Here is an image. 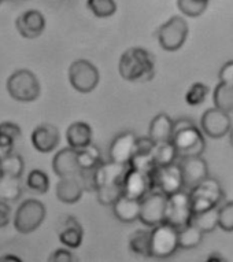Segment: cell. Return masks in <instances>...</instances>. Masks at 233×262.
<instances>
[{
    "label": "cell",
    "mask_w": 233,
    "mask_h": 262,
    "mask_svg": "<svg viewBox=\"0 0 233 262\" xmlns=\"http://www.w3.org/2000/svg\"><path fill=\"white\" fill-rule=\"evenodd\" d=\"M118 72L126 81H150L155 76V59L151 52H148L144 48H129L120 58Z\"/></svg>",
    "instance_id": "1"
},
{
    "label": "cell",
    "mask_w": 233,
    "mask_h": 262,
    "mask_svg": "<svg viewBox=\"0 0 233 262\" xmlns=\"http://www.w3.org/2000/svg\"><path fill=\"white\" fill-rule=\"evenodd\" d=\"M172 143L176 148L177 157L181 158L200 157L206 148L203 134L192 121L187 118L173 121Z\"/></svg>",
    "instance_id": "2"
},
{
    "label": "cell",
    "mask_w": 233,
    "mask_h": 262,
    "mask_svg": "<svg viewBox=\"0 0 233 262\" xmlns=\"http://www.w3.org/2000/svg\"><path fill=\"white\" fill-rule=\"evenodd\" d=\"M190 201L192 213H202V211L210 210L218 207L220 202L224 199V191L220 181L207 177L200 184L190 189Z\"/></svg>",
    "instance_id": "3"
},
{
    "label": "cell",
    "mask_w": 233,
    "mask_h": 262,
    "mask_svg": "<svg viewBox=\"0 0 233 262\" xmlns=\"http://www.w3.org/2000/svg\"><path fill=\"white\" fill-rule=\"evenodd\" d=\"M7 91L17 102H35L40 96V82L31 70L21 69L14 72L7 80Z\"/></svg>",
    "instance_id": "4"
},
{
    "label": "cell",
    "mask_w": 233,
    "mask_h": 262,
    "mask_svg": "<svg viewBox=\"0 0 233 262\" xmlns=\"http://www.w3.org/2000/svg\"><path fill=\"white\" fill-rule=\"evenodd\" d=\"M45 206L37 199H26L18 206L14 215V228L19 233H32L45 220Z\"/></svg>",
    "instance_id": "5"
},
{
    "label": "cell",
    "mask_w": 233,
    "mask_h": 262,
    "mask_svg": "<svg viewBox=\"0 0 233 262\" xmlns=\"http://www.w3.org/2000/svg\"><path fill=\"white\" fill-rule=\"evenodd\" d=\"M192 207H191L190 195L187 191H180L168 196L166 209H165V224L176 228L177 231L185 228L191 224L192 219Z\"/></svg>",
    "instance_id": "6"
},
{
    "label": "cell",
    "mask_w": 233,
    "mask_h": 262,
    "mask_svg": "<svg viewBox=\"0 0 233 262\" xmlns=\"http://www.w3.org/2000/svg\"><path fill=\"white\" fill-rule=\"evenodd\" d=\"M178 250V231L168 224H160L151 229L150 253L151 257L165 259Z\"/></svg>",
    "instance_id": "7"
},
{
    "label": "cell",
    "mask_w": 233,
    "mask_h": 262,
    "mask_svg": "<svg viewBox=\"0 0 233 262\" xmlns=\"http://www.w3.org/2000/svg\"><path fill=\"white\" fill-rule=\"evenodd\" d=\"M100 74L95 64L86 59H77L70 64L69 81L74 90L89 94L99 84Z\"/></svg>",
    "instance_id": "8"
},
{
    "label": "cell",
    "mask_w": 233,
    "mask_h": 262,
    "mask_svg": "<svg viewBox=\"0 0 233 262\" xmlns=\"http://www.w3.org/2000/svg\"><path fill=\"white\" fill-rule=\"evenodd\" d=\"M154 191H159L166 196L180 192L184 189L181 169L178 163H170L166 166H156L151 173Z\"/></svg>",
    "instance_id": "9"
},
{
    "label": "cell",
    "mask_w": 233,
    "mask_h": 262,
    "mask_svg": "<svg viewBox=\"0 0 233 262\" xmlns=\"http://www.w3.org/2000/svg\"><path fill=\"white\" fill-rule=\"evenodd\" d=\"M188 25L184 18L172 17L158 29V41L165 51H177L185 43Z\"/></svg>",
    "instance_id": "10"
},
{
    "label": "cell",
    "mask_w": 233,
    "mask_h": 262,
    "mask_svg": "<svg viewBox=\"0 0 233 262\" xmlns=\"http://www.w3.org/2000/svg\"><path fill=\"white\" fill-rule=\"evenodd\" d=\"M168 196L159 191H151L140 201V214L138 220L146 227H158L165 221V209H166Z\"/></svg>",
    "instance_id": "11"
},
{
    "label": "cell",
    "mask_w": 233,
    "mask_h": 262,
    "mask_svg": "<svg viewBox=\"0 0 233 262\" xmlns=\"http://www.w3.org/2000/svg\"><path fill=\"white\" fill-rule=\"evenodd\" d=\"M129 165H121L110 161L102 163L92 173V188L94 191L106 188H122V180L128 172Z\"/></svg>",
    "instance_id": "12"
},
{
    "label": "cell",
    "mask_w": 233,
    "mask_h": 262,
    "mask_svg": "<svg viewBox=\"0 0 233 262\" xmlns=\"http://www.w3.org/2000/svg\"><path fill=\"white\" fill-rule=\"evenodd\" d=\"M154 191L151 174L138 172L129 168L122 180V195L128 198L142 201L146 195Z\"/></svg>",
    "instance_id": "13"
},
{
    "label": "cell",
    "mask_w": 233,
    "mask_h": 262,
    "mask_svg": "<svg viewBox=\"0 0 233 262\" xmlns=\"http://www.w3.org/2000/svg\"><path fill=\"white\" fill-rule=\"evenodd\" d=\"M200 126L208 138L220 139L230 132L232 120L228 113L221 112L218 108H208L202 116Z\"/></svg>",
    "instance_id": "14"
},
{
    "label": "cell",
    "mask_w": 233,
    "mask_h": 262,
    "mask_svg": "<svg viewBox=\"0 0 233 262\" xmlns=\"http://www.w3.org/2000/svg\"><path fill=\"white\" fill-rule=\"evenodd\" d=\"M178 165H180V169H181L184 188H194V187L200 184L203 180H206L208 177L207 162L202 157L181 158V162Z\"/></svg>",
    "instance_id": "15"
},
{
    "label": "cell",
    "mask_w": 233,
    "mask_h": 262,
    "mask_svg": "<svg viewBox=\"0 0 233 262\" xmlns=\"http://www.w3.org/2000/svg\"><path fill=\"white\" fill-rule=\"evenodd\" d=\"M137 136L132 130H125L118 136L110 144V161L121 165H129L130 159L134 154V147H136Z\"/></svg>",
    "instance_id": "16"
},
{
    "label": "cell",
    "mask_w": 233,
    "mask_h": 262,
    "mask_svg": "<svg viewBox=\"0 0 233 262\" xmlns=\"http://www.w3.org/2000/svg\"><path fill=\"white\" fill-rule=\"evenodd\" d=\"M52 170L59 179L66 177H81V169L78 165L77 151L66 147L58 151L52 159Z\"/></svg>",
    "instance_id": "17"
},
{
    "label": "cell",
    "mask_w": 233,
    "mask_h": 262,
    "mask_svg": "<svg viewBox=\"0 0 233 262\" xmlns=\"http://www.w3.org/2000/svg\"><path fill=\"white\" fill-rule=\"evenodd\" d=\"M18 33L25 39H36L45 29V18L37 10H28L17 18Z\"/></svg>",
    "instance_id": "18"
},
{
    "label": "cell",
    "mask_w": 233,
    "mask_h": 262,
    "mask_svg": "<svg viewBox=\"0 0 233 262\" xmlns=\"http://www.w3.org/2000/svg\"><path fill=\"white\" fill-rule=\"evenodd\" d=\"M31 140L33 147L39 152L48 154L58 147L61 136H59V130L56 126L51 124H41L32 132Z\"/></svg>",
    "instance_id": "19"
},
{
    "label": "cell",
    "mask_w": 233,
    "mask_h": 262,
    "mask_svg": "<svg viewBox=\"0 0 233 262\" xmlns=\"http://www.w3.org/2000/svg\"><path fill=\"white\" fill-rule=\"evenodd\" d=\"M82 192H84V184H82L81 177L59 179L55 188L56 198L67 205L77 203L81 199Z\"/></svg>",
    "instance_id": "20"
},
{
    "label": "cell",
    "mask_w": 233,
    "mask_h": 262,
    "mask_svg": "<svg viewBox=\"0 0 233 262\" xmlns=\"http://www.w3.org/2000/svg\"><path fill=\"white\" fill-rule=\"evenodd\" d=\"M66 140L70 148L73 150H82L85 147L92 144V128L91 125L84 121L73 122L67 128L66 132Z\"/></svg>",
    "instance_id": "21"
},
{
    "label": "cell",
    "mask_w": 233,
    "mask_h": 262,
    "mask_svg": "<svg viewBox=\"0 0 233 262\" xmlns=\"http://www.w3.org/2000/svg\"><path fill=\"white\" fill-rule=\"evenodd\" d=\"M111 209L118 221L125 224H132L138 220V214H140V201L121 195L120 198L116 199L115 202L112 203Z\"/></svg>",
    "instance_id": "22"
},
{
    "label": "cell",
    "mask_w": 233,
    "mask_h": 262,
    "mask_svg": "<svg viewBox=\"0 0 233 262\" xmlns=\"http://www.w3.org/2000/svg\"><path fill=\"white\" fill-rule=\"evenodd\" d=\"M84 237V231H82L81 224L77 220L69 215L65 220V223L62 224L59 229V241L62 245L66 246V249H78L82 243Z\"/></svg>",
    "instance_id": "23"
},
{
    "label": "cell",
    "mask_w": 233,
    "mask_h": 262,
    "mask_svg": "<svg viewBox=\"0 0 233 262\" xmlns=\"http://www.w3.org/2000/svg\"><path fill=\"white\" fill-rule=\"evenodd\" d=\"M173 136V120L168 114L160 113L152 118L150 124V134L148 138L154 143L170 142Z\"/></svg>",
    "instance_id": "24"
},
{
    "label": "cell",
    "mask_w": 233,
    "mask_h": 262,
    "mask_svg": "<svg viewBox=\"0 0 233 262\" xmlns=\"http://www.w3.org/2000/svg\"><path fill=\"white\" fill-rule=\"evenodd\" d=\"M24 185L21 177L5 176L0 174V201L14 202L21 198Z\"/></svg>",
    "instance_id": "25"
},
{
    "label": "cell",
    "mask_w": 233,
    "mask_h": 262,
    "mask_svg": "<svg viewBox=\"0 0 233 262\" xmlns=\"http://www.w3.org/2000/svg\"><path fill=\"white\" fill-rule=\"evenodd\" d=\"M77 159L81 172H94L96 168H99L100 165L103 163L99 148L94 146V144L85 147L82 150H78Z\"/></svg>",
    "instance_id": "26"
},
{
    "label": "cell",
    "mask_w": 233,
    "mask_h": 262,
    "mask_svg": "<svg viewBox=\"0 0 233 262\" xmlns=\"http://www.w3.org/2000/svg\"><path fill=\"white\" fill-rule=\"evenodd\" d=\"M191 224L203 233L213 232L218 227V207L192 214Z\"/></svg>",
    "instance_id": "27"
},
{
    "label": "cell",
    "mask_w": 233,
    "mask_h": 262,
    "mask_svg": "<svg viewBox=\"0 0 233 262\" xmlns=\"http://www.w3.org/2000/svg\"><path fill=\"white\" fill-rule=\"evenodd\" d=\"M150 237L151 231L146 229H137L129 237V250L136 255L142 257H151L150 253Z\"/></svg>",
    "instance_id": "28"
},
{
    "label": "cell",
    "mask_w": 233,
    "mask_h": 262,
    "mask_svg": "<svg viewBox=\"0 0 233 262\" xmlns=\"http://www.w3.org/2000/svg\"><path fill=\"white\" fill-rule=\"evenodd\" d=\"M213 100L216 104V108L224 113L233 112V86L220 82L214 90Z\"/></svg>",
    "instance_id": "29"
},
{
    "label": "cell",
    "mask_w": 233,
    "mask_h": 262,
    "mask_svg": "<svg viewBox=\"0 0 233 262\" xmlns=\"http://www.w3.org/2000/svg\"><path fill=\"white\" fill-rule=\"evenodd\" d=\"M203 235L202 231H199L198 228L194 227L192 224L187 225L178 231V249L191 250L198 247L202 243Z\"/></svg>",
    "instance_id": "30"
},
{
    "label": "cell",
    "mask_w": 233,
    "mask_h": 262,
    "mask_svg": "<svg viewBox=\"0 0 233 262\" xmlns=\"http://www.w3.org/2000/svg\"><path fill=\"white\" fill-rule=\"evenodd\" d=\"M152 157H154L156 166H166V165L176 162L177 152L173 146L172 140L170 142L155 143V147L152 150Z\"/></svg>",
    "instance_id": "31"
},
{
    "label": "cell",
    "mask_w": 233,
    "mask_h": 262,
    "mask_svg": "<svg viewBox=\"0 0 233 262\" xmlns=\"http://www.w3.org/2000/svg\"><path fill=\"white\" fill-rule=\"evenodd\" d=\"M25 170V161L19 154L7 155L5 159L0 161V174L13 177H22Z\"/></svg>",
    "instance_id": "32"
},
{
    "label": "cell",
    "mask_w": 233,
    "mask_h": 262,
    "mask_svg": "<svg viewBox=\"0 0 233 262\" xmlns=\"http://www.w3.org/2000/svg\"><path fill=\"white\" fill-rule=\"evenodd\" d=\"M26 187L33 192L45 193L50 189V179H48L47 173L40 169L32 170L26 177Z\"/></svg>",
    "instance_id": "33"
},
{
    "label": "cell",
    "mask_w": 233,
    "mask_h": 262,
    "mask_svg": "<svg viewBox=\"0 0 233 262\" xmlns=\"http://www.w3.org/2000/svg\"><path fill=\"white\" fill-rule=\"evenodd\" d=\"M86 6L98 18L111 17L116 11L115 0H86Z\"/></svg>",
    "instance_id": "34"
},
{
    "label": "cell",
    "mask_w": 233,
    "mask_h": 262,
    "mask_svg": "<svg viewBox=\"0 0 233 262\" xmlns=\"http://www.w3.org/2000/svg\"><path fill=\"white\" fill-rule=\"evenodd\" d=\"M129 168L136 169L138 172L151 174L154 172V169L156 168L152 152H150V154H133L129 162Z\"/></svg>",
    "instance_id": "35"
},
{
    "label": "cell",
    "mask_w": 233,
    "mask_h": 262,
    "mask_svg": "<svg viewBox=\"0 0 233 262\" xmlns=\"http://www.w3.org/2000/svg\"><path fill=\"white\" fill-rule=\"evenodd\" d=\"M206 0H177V6L182 14L188 17H199L207 9Z\"/></svg>",
    "instance_id": "36"
},
{
    "label": "cell",
    "mask_w": 233,
    "mask_h": 262,
    "mask_svg": "<svg viewBox=\"0 0 233 262\" xmlns=\"http://www.w3.org/2000/svg\"><path fill=\"white\" fill-rule=\"evenodd\" d=\"M208 94L207 85H204L202 82H195L190 86V90L185 94V102L190 106H198V104L203 103L206 96Z\"/></svg>",
    "instance_id": "37"
},
{
    "label": "cell",
    "mask_w": 233,
    "mask_h": 262,
    "mask_svg": "<svg viewBox=\"0 0 233 262\" xmlns=\"http://www.w3.org/2000/svg\"><path fill=\"white\" fill-rule=\"evenodd\" d=\"M218 227L225 232H233V202L218 209Z\"/></svg>",
    "instance_id": "38"
},
{
    "label": "cell",
    "mask_w": 233,
    "mask_h": 262,
    "mask_svg": "<svg viewBox=\"0 0 233 262\" xmlns=\"http://www.w3.org/2000/svg\"><path fill=\"white\" fill-rule=\"evenodd\" d=\"M48 262H80V259L69 249H56L51 253Z\"/></svg>",
    "instance_id": "39"
},
{
    "label": "cell",
    "mask_w": 233,
    "mask_h": 262,
    "mask_svg": "<svg viewBox=\"0 0 233 262\" xmlns=\"http://www.w3.org/2000/svg\"><path fill=\"white\" fill-rule=\"evenodd\" d=\"M0 134L9 136L10 139H13L14 142H15L21 136V128L17 124H14V122L6 121V122L0 124Z\"/></svg>",
    "instance_id": "40"
},
{
    "label": "cell",
    "mask_w": 233,
    "mask_h": 262,
    "mask_svg": "<svg viewBox=\"0 0 233 262\" xmlns=\"http://www.w3.org/2000/svg\"><path fill=\"white\" fill-rule=\"evenodd\" d=\"M155 143L148 138H137L136 147H134V154H150L154 150Z\"/></svg>",
    "instance_id": "41"
},
{
    "label": "cell",
    "mask_w": 233,
    "mask_h": 262,
    "mask_svg": "<svg viewBox=\"0 0 233 262\" xmlns=\"http://www.w3.org/2000/svg\"><path fill=\"white\" fill-rule=\"evenodd\" d=\"M14 140L9 136L0 134V161L5 159L7 155H10L14 150Z\"/></svg>",
    "instance_id": "42"
},
{
    "label": "cell",
    "mask_w": 233,
    "mask_h": 262,
    "mask_svg": "<svg viewBox=\"0 0 233 262\" xmlns=\"http://www.w3.org/2000/svg\"><path fill=\"white\" fill-rule=\"evenodd\" d=\"M220 82H224V84L233 86V60H229V62H226L221 68Z\"/></svg>",
    "instance_id": "43"
},
{
    "label": "cell",
    "mask_w": 233,
    "mask_h": 262,
    "mask_svg": "<svg viewBox=\"0 0 233 262\" xmlns=\"http://www.w3.org/2000/svg\"><path fill=\"white\" fill-rule=\"evenodd\" d=\"M10 215H11V209L9 203L5 201H0V228H5L9 225Z\"/></svg>",
    "instance_id": "44"
},
{
    "label": "cell",
    "mask_w": 233,
    "mask_h": 262,
    "mask_svg": "<svg viewBox=\"0 0 233 262\" xmlns=\"http://www.w3.org/2000/svg\"><path fill=\"white\" fill-rule=\"evenodd\" d=\"M203 262H228V259H226L222 254L214 251V253L210 254V255H208V257L206 258Z\"/></svg>",
    "instance_id": "45"
},
{
    "label": "cell",
    "mask_w": 233,
    "mask_h": 262,
    "mask_svg": "<svg viewBox=\"0 0 233 262\" xmlns=\"http://www.w3.org/2000/svg\"><path fill=\"white\" fill-rule=\"evenodd\" d=\"M0 262H24L18 255H14V254H5L0 257Z\"/></svg>",
    "instance_id": "46"
},
{
    "label": "cell",
    "mask_w": 233,
    "mask_h": 262,
    "mask_svg": "<svg viewBox=\"0 0 233 262\" xmlns=\"http://www.w3.org/2000/svg\"><path fill=\"white\" fill-rule=\"evenodd\" d=\"M229 134H230V143H232V146H233V129H230V132H229Z\"/></svg>",
    "instance_id": "47"
},
{
    "label": "cell",
    "mask_w": 233,
    "mask_h": 262,
    "mask_svg": "<svg viewBox=\"0 0 233 262\" xmlns=\"http://www.w3.org/2000/svg\"><path fill=\"white\" fill-rule=\"evenodd\" d=\"M3 2H5V0H0V5H2V3H3Z\"/></svg>",
    "instance_id": "48"
},
{
    "label": "cell",
    "mask_w": 233,
    "mask_h": 262,
    "mask_svg": "<svg viewBox=\"0 0 233 262\" xmlns=\"http://www.w3.org/2000/svg\"><path fill=\"white\" fill-rule=\"evenodd\" d=\"M206 2H208V0H206Z\"/></svg>",
    "instance_id": "49"
}]
</instances>
